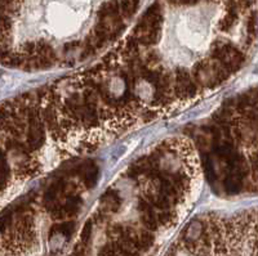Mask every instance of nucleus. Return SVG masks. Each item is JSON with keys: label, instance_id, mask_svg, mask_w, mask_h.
Masks as SVG:
<instances>
[{"label": "nucleus", "instance_id": "nucleus-1", "mask_svg": "<svg viewBox=\"0 0 258 256\" xmlns=\"http://www.w3.org/2000/svg\"><path fill=\"white\" fill-rule=\"evenodd\" d=\"M222 135L227 187L236 192H258V88L227 107Z\"/></svg>", "mask_w": 258, "mask_h": 256}, {"label": "nucleus", "instance_id": "nucleus-3", "mask_svg": "<svg viewBox=\"0 0 258 256\" xmlns=\"http://www.w3.org/2000/svg\"><path fill=\"white\" fill-rule=\"evenodd\" d=\"M9 174H11V163H9L4 149L0 147V195L4 192L6 187L8 186Z\"/></svg>", "mask_w": 258, "mask_h": 256}, {"label": "nucleus", "instance_id": "nucleus-2", "mask_svg": "<svg viewBox=\"0 0 258 256\" xmlns=\"http://www.w3.org/2000/svg\"><path fill=\"white\" fill-rule=\"evenodd\" d=\"M203 230V247L208 252L258 255V210L229 218H213Z\"/></svg>", "mask_w": 258, "mask_h": 256}]
</instances>
